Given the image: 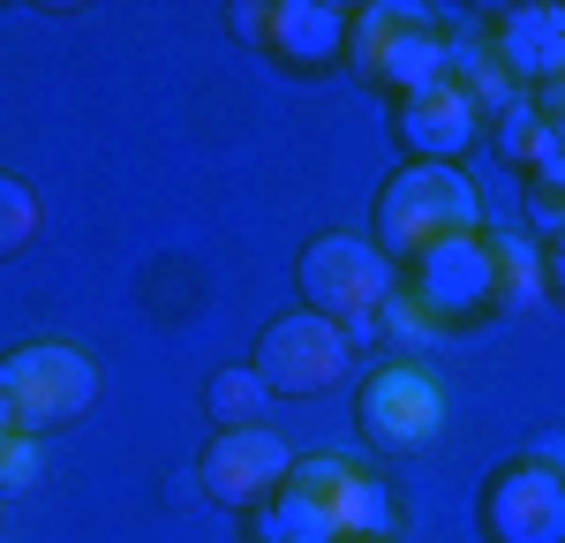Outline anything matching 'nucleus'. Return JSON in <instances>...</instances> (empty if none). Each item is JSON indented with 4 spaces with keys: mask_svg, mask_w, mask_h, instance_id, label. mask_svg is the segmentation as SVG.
Here are the masks:
<instances>
[{
    "mask_svg": "<svg viewBox=\"0 0 565 543\" xmlns=\"http://www.w3.org/2000/svg\"><path fill=\"white\" fill-rule=\"evenodd\" d=\"M90 401H98V362L84 348H68V340H23V348L0 355V407L15 415V430L45 438V430L76 423Z\"/></svg>",
    "mask_w": 565,
    "mask_h": 543,
    "instance_id": "obj_5",
    "label": "nucleus"
},
{
    "mask_svg": "<svg viewBox=\"0 0 565 543\" xmlns=\"http://www.w3.org/2000/svg\"><path fill=\"white\" fill-rule=\"evenodd\" d=\"M452 234H482V196L460 167L407 159V167L377 189V204H370V242L385 249L392 272L415 265L437 242H452Z\"/></svg>",
    "mask_w": 565,
    "mask_h": 543,
    "instance_id": "obj_1",
    "label": "nucleus"
},
{
    "mask_svg": "<svg viewBox=\"0 0 565 543\" xmlns=\"http://www.w3.org/2000/svg\"><path fill=\"white\" fill-rule=\"evenodd\" d=\"M204 407H212V430H257L264 407H271V385H264L249 362H226V370H212V385H204Z\"/></svg>",
    "mask_w": 565,
    "mask_h": 543,
    "instance_id": "obj_16",
    "label": "nucleus"
},
{
    "mask_svg": "<svg viewBox=\"0 0 565 543\" xmlns=\"http://www.w3.org/2000/svg\"><path fill=\"white\" fill-rule=\"evenodd\" d=\"M354 430H362V446L385 453V460L430 453L437 430H445V385H437V370H423V362H407V355L370 370L362 393H354Z\"/></svg>",
    "mask_w": 565,
    "mask_h": 543,
    "instance_id": "obj_6",
    "label": "nucleus"
},
{
    "mask_svg": "<svg viewBox=\"0 0 565 543\" xmlns=\"http://www.w3.org/2000/svg\"><path fill=\"white\" fill-rule=\"evenodd\" d=\"M45 476V438H31V430H15L8 446H0V498H23L39 491Z\"/></svg>",
    "mask_w": 565,
    "mask_h": 543,
    "instance_id": "obj_20",
    "label": "nucleus"
},
{
    "mask_svg": "<svg viewBox=\"0 0 565 543\" xmlns=\"http://www.w3.org/2000/svg\"><path fill=\"white\" fill-rule=\"evenodd\" d=\"M445 61H452V31H437L430 8H399V0H377V8H354L348 31V68L377 91H415L445 84Z\"/></svg>",
    "mask_w": 565,
    "mask_h": 543,
    "instance_id": "obj_4",
    "label": "nucleus"
},
{
    "mask_svg": "<svg viewBox=\"0 0 565 543\" xmlns=\"http://www.w3.org/2000/svg\"><path fill=\"white\" fill-rule=\"evenodd\" d=\"M324 498H332L340 543H370V536H385L392 498H385V483H377V476H370L362 460H348V453H324Z\"/></svg>",
    "mask_w": 565,
    "mask_h": 543,
    "instance_id": "obj_14",
    "label": "nucleus"
},
{
    "mask_svg": "<svg viewBox=\"0 0 565 543\" xmlns=\"http://www.w3.org/2000/svg\"><path fill=\"white\" fill-rule=\"evenodd\" d=\"M476 529L482 543H565V468L535 460V453L490 468L476 498Z\"/></svg>",
    "mask_w": 565,
    "mask_h": 543,
    "instance_id": "obj_8",
    "label": "nucleus"
},
{
    "mask_svg": "<svg viewBox=\"0 0 565 543\" xmlns=\"http://www.w3.org/2000/svg\"><path fill=\"white\" fill-rule=\"evenodd\" d=\"M543 129H551V114H543L535 98L505 106V114H498V159H505L513 174H527V167H535V151H543Z\"/></svg>",
    "mask_w": 565,
    "mask_h": 543,
    "instance_id": "obj_17",
    "label": "nucleus"
},
{
    "mask_svg": "<svg viewBox=\"0 0 565 543\" xmlns=\"http://www.w3.org/2000/svg\"><path fill=\"white\" fill-rule=\"evenodd\" d=\"M295 460L302 453L287 446L271 423H257V430H212V446L196 453V491L212 505H226V513H242V505H264L279 491Z\"/></svg>",
    "mask_w": 565,
    "mask_h": 543,
    "instance_id": "obj_9",
    "label": "nucleus"
},
{
    "mask_svg": "<svg viewBox=\"0 0 565 543\" xmlns=\"http://www.w3.org/2000/svg\"><path fill=\"white\" fill-rule=\"evenodd\" d=\"M8 438H15V415H8V407H0V446H8Z\"/></svg>",
    "mask_w": 565,
    "mask_h": 543,
    "instance_id": "obj_23",
    "label": "nucleus"
},
{
    "mask_svg": "<svg viewBox=\"0 0 565 543\" xmlns=\"http://www.w3.org/2000/svg\"><path fill=\"white\" fill-rule=\"evenodd\" d=\"M392 129H399V143H407L415 159L452 167V159H460V151L482 136V114L468 106V91L445 76V84L415 91V98H399V106H392Z\"/></svg>",
    "mask_w": 565,
    "mask_h": 543,
    "instance_id": "obj_12",
    "label": "nucleus"
},
{
    "mask_svg": "<svg viewBox=\"0 0 565 543\" xmlns=\"http://www.w3.org/2000/svg\"><path fill=\"white\" fill-rule=\"evenodd\" d=\"M39 196H31V181L0 174V257H15V249H31L39 242Z\"/></svg>",
    "mask_w": 565,
    "mask_h": 543,
    "instance_id": "obj_19",
    "label": "nucleus"
},
{
    "mask_svg": "<svg viewBox=\"0 0 565 543\" xmlns=\"http://www.w3.org/2000/svg\"><path fill=\"white\" fill-rule=\"evenodd\" d=\"M498 279H505V310H521L543 295V249L527 234H498Z\"/></svg>",
    "mask_w": 565,
    "mask_h": 543,
    "instance_id": "obj_18",
    "label": "nucleus"
},
{
    "mask_svg": "<svg viewBox=\"0 0 565 543\" xmlns=\"http://www.w3.org/2000/svg\"><path fill=\"white\" fill-rule=\"evenodd\" d=\"M445 76L468 91V106H476L482 121H498L505 106H521V98H527V91L513 84L505 68H498V53H490V39H482V31H460V39H452V61H445Z\"/></svg>",
    "mask_w": 565,
    "mask_h": 543,
    "instance_id": "obj_15",
    "label": "nucleus"
},
{
    "mask_svg": "<svg viewBox=\"0 0 565 543\" xmlns=\"http://www.w3.org/2000/svg\"><path fill=\"white\" fill-rule=\"evenodd\" d=\"M348 31H354V8H340V0H271L257 45H271V61L287 76H324V68L348 61Z\"/></svg>",
    "mask_w": 565,
    "mask_h": 543,
    "instance_id": "obj_10",
    "label": "nucleus"
},
{
    "mask_svg": "<svg viewBox=\"0 0 565 543\" xmlns=\"http://www.w3.org/2000/svg\"><path fill=\"white\" fill-rule=\"evenodd\" d=\"M527 196H558L565 204V121L543 129V151H535V167H527Z\"/></svg>",
    "mask_w": 565,
    "mask_h": 543,
    "instance_id": "obj_21",
    "label": "nucleus"
},
{
    "mask_svg": "<svg viewBox=\"0 0 565 543\" xmlns=\"http://www.w3.org/2000/svg\"><path fill=\"white\" fill-rule=\"evenodd\" d=\"M370 543H385V536H370Z\"/></svg>",
    "mask_w": 565,
    "mask_h": 543,
    "instance_id": "obj_24",
    "label": "nucleus"
},
{
    "mask_svg": "<svg viewBox=\"0 0 565 543\" xmlns=\"http://www.w3.org/2000/svg\"><path fill=\"white\" fill-rule=\"evenodd\" d=\"M543 295L565 302V234H558V242H543Z\"/></svg>",
    "mask_w": 565,
    "mask_h": 543,
    "instance_id": "obj_22",
    "label": "nucleus"
},
{
    "mask_svg": "<svg viewBox=\"0 0 565 543\" xmlns=\"http://www.w3.org/2000/svg\"><path fill=\"white\" fill-rule=\"evenodd\" d=\"M348 362H354V340L332 324V317L287 310V317H271V324L257 332L249 370L271 385V401H317V393H332V385L348 377Z\"/></svg>",
    "mask_w": 565,
    "mask_h": 543,
    "instance_id": "obj_7",
    "label": "nucleus"
},
{
    "mask_svg": "<svg viewBox=\"0 0 565 543\" xmlns=\"http://www.w3.org/2000/svg\"><path fill=\"white\" fill-rule=\"evenodd\" d=\"M257 543H340L332 498H324V453H302L287 483L257 505Z\"/></svg>",
    "mask_w": 565,
    "mask_h": 543,
    "instance_id": "obj_13",
    "label": "nucleus"
},
{
    "mask_svg": "<svg viewBox=\"0 0 565 543\" xmlns=\"http://www.w3.org/2000/svg\"><path fill=\"white\" fill-rule=\"evenodd\" d=\"M295 287H302V310L332 317L354 348H362L385 324V302H392V287H399V272L362 234H317L302 249V265H295Z\"/></svg>",
    "mask_w": 565,
    "mask_h": 543,
    "instance_id": "obj_3",
    "label": "nucleus"
},
{
    "mask_svg": "<svg viewBox=\"0 0 565 543\" xmlns=\"http://www.w3.org/2000/svg\"><path fill=\"white\" fill-rule=\"evenodd\" d=\"M399 302L430 324V340H452L482 317L505 310V279H498V234H452L423 249L407 279H399Z\"/></svg>",
    "mask_w": 565,
    "mask_h": 543,
    "instance_id": "obj_2",
    "label": "nucleus"
},
{
    "mask_svg": "<svg viewBox=\"0 0 565 543\" xmlns=\"http://www.w3.org/2000/svg\"><path fill=\"white\" fill-rule=\"evenodd\" d=\"M482 39H490L498 68H505L527 98H535L543 84H558V68H565V8H558V0H521V8H498V23H490Z\"/></svg>",
    "mask_w": 565,
    "mask_h": 543,
    "instance_id": "obj_11",
    "label": "nucleus"
}]
</instances>
